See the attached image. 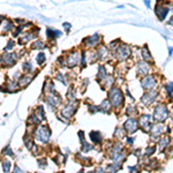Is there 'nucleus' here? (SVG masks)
<instances>
[{
    "label": "nucleus",
    "instance_id": "680f3d73",
    "mask_svg": "<svg viewBox=\"0 0 173 173\" xmlns=\"http://www.w3.org/2000/svg\"><path fill=\"white\" fill-rule=\"evenodd\" d=\"M168 24H170V26H173V17L168 21Z\"/></svg>",
    "mask_w": 173,
    "mask_h": 173
},
{
    "label": "nucleus",
    "instance_id": "2f4dec72",
    "mask_svg": "<svg viewBox=\"0 0 173 173\" xmlns=\"http://www.w3.org/2000/svg\"><path fill=\"white\" fill-rule=\"evenodd\" d=\"M100 84H103V87H105V88H112L114 84V77L111 75H107L104 80L100 81Z\"/></svg>",
    "mask_w": 173,
    "mask_h": 173
},
{
    "label": "nucleus",
    "instance_id": "473e14b6",
    "mask_svg": "<svg viewBox=\"0 0 173 173\" xmlns=\"http://www.w3.org/2000/svg\"><path fill=\"white\" fill-rule=\"evenodd\" d=\"M27 124L30 125V126H38V125H41V120L37 118V115L35 113H32V114H30L28 117Z\"/></svg>",
    "mask_w": 173,
    "mask_h": 173
},
{
    "label": "nucleus",
    "instance_id": "f257e3e1",
    "mask_svg": "<svg viewBox=\"0 0 173 173\" xmlns=\"http://www.w3.org/2000/svg\"><path fill=\"white\" fill-rule=\"evenodd\" d=\"M19 59H20L19 53L14 52V51L0 53V67L2 69L12 68L16 65Z\"/></svg>",
    "mask_w": 173,
    "mask_h": 173
},
{
    "label": "nucleus",
    "instance_id": "c85d7f7f",
    "mask_svg": "<svg viewBox=\"0 0 173 173\" xmlns=\"http://www.w3.org/2000/svg\"><path fill=\"white\" fill-rule=\"evenodd\" d=\"M141 54H142V59H143V61H147V63H152V61H153L152 56L150 54V52H149V50H148L147 46H144L141 50Z\"/></svg>",
    "mask_w": 173,
    "mask_h": 173
},
{
    "label": "nucleus",
    "instance_id": "f704fd0d",
    "mask_svg": "<svg viewBox=\"0 0 173 173\" xmlns=\"http://www.w3.org/2000/svg\"><path fill=\"white\" fill-rule=\"evenodd\" d=\"M15 45H16V42L13 39V38L8 39V41H7V43H6L5 47L2 49V52H12V51L14 50Z\"/></svg>",
    "mask_w": 173,
    "mask_h": 173
},
{
    "label": "nucleus",
    "instance_id": "a19ab883",
    "mask_svg": "<svg viewBox=\"0 0 173 173\" xmlns=\"http://www.w3.org/2000/svg\"><path fill=\"white\" fill-rule=\"evenodd\" d=\"M114 136L118 139V140H121L122 137L125 136V131L121 128V127H117V129H115V133H114Z\"/></svg>",
    "mask_w": 173,
    "mask_h": 173
},
{
    "label": "nucleus",
    "instance_id": "7ed1b4c3",
    "mask_svg": "<svg viewBox=\"0 0 173 173\" xmlns=\"http://www.w3.org/2000/svg\"><path fill=\"white\" fill-rule=\"evenodd\" d=\"M107 99L110 100L111 105L113 107H121L124 105V94L119 87H112L109 90V98Z\"/></svg>",
    "mask_w": 173,
    "mask_h": 173
},
{
    "label": "nucleus",
    "instance_id": "3c124183",
    "mask_svg": "<svg viewBox=\"0 0 173 173\" xmlns=\"http://www.w3.org/2000/svg\"><path fill=\"white\" fill-rule=\"evenodd\" d=\"M13 21H14V23L17 24V26H21V24H23V23L26 22V20H23V19H15V20H13Z\"/></svg>",
    "mask_w": 173,
    "mask_h": 173
},
{
    "label": "nucleus",
    "instance_id": "e2e57ef3",
    "mask_svg": "<svg viewBox=\"0 0 173 173\" xmlns=\"http://www.w3.org/2000/svg\"><path fill=\"white\" fill-rule=\"evenodd\" d=\"M168 52H170V54L173 52V47H170V49H168Z\"/></svg>",
    "mask_w": 173,
    "mask_h": 173
},
{
    "label": "nucleus",
    "instance_id": "a878e982",
    "mask_svg": "<svg viewBox=\"0 0 173 173\" xmlns=\"http://www.w3.org/2000/svg\"><path fill=\"white\" fill-rule=\"evenodd\" d=\"M35 61H36L37 66H39V67L44 66L46 63V54L43 52V51H39L36 54V57H35Z\"/></svg>",
    "mask_w": 173,
    "mask_h": 173
},
{
    "label": "nucleus",
    "instance_id": "7c9ffc66",
    "mask_svg": "<svg viewBox=\"0 0 173 173\" xmlns=\"http://www.w3.org/2000/svg\"><path fill=\"white\" fill-rule=\"evenodd\" d=\"M1 168H2V172L4 173H9L12 170V162L8 158H5L1 160Z\"/></svg>",
    "mask_w": 173,
    "mask_h": 173
},
{
    "label": "nucleus",
    "instance_id": "13d9d810",
    "mask_svg": "<svg viewBox=\"0 0 173 173\" xmlns=\"http://www.w3.org/2000/svg\"><path fill=\"white\" fill-rule=\"evenodd\" d=\"M133 142H134V139H133V137H128V139H127V144H133Z\"/></svg>",
    "mask_w": 173,
    "mask_h": 173
},
{
    "label": "nucleus",
    "instance_id": "864d4df0",
    "mask_svg": "<svg viewBox=\"0 0 173 173\" xmlns=\"http://www.w3.org/2000/svg\"><path fill=\"white\" fill-rule=\"evenodd\" d=\"M12 173H24V172H23V170H21L17 165H15V166H14V170H13V172Z\"/></svg>",
    "mask_w": 173,
    "mask_h": 173
},
{
    "label": "nucleus",
    "instance_id": "6e6552de",
    "mask_svg": "<svg viewBox=\"0 0 173 173\" xmlns=\"http://www.w3.org/2000/svg\"><path fill=\"white\" fill-rule=\"evenodd\" d=\"M131 54H132V49L126 43H121L120 45L118 46V49L114 51V53H113L115 59L119 60V61H125V60H127L128 58L131 57Z\"/></svg>",
    "mask_w": 173,
    "mask_h": 173
},
{
    "label": "nucleus",
    "instance_id": "a18cd8bd",
    "mask_svg": "<svg viewBox=\"0 0 173 173\" xmlns=\"http://www.w3.org/2000/svg\"><path fill=\"white\" fill-rule=\"evenodd\" d=\"M165 89H166V91H168V97H172V95H173V82L166 84V85H165Z\"/></svg>",
    "mask_w": 173,
    "mask_h": 173
},
{
    "label": "nucleus",
    "instance_id": "09e8293b",
    "mask_svg": "<svg viewBox=\"0 0 173 173\" xmlns=\"http://www.w3.org/2000/svg\"><path fill=\"white\" fill-rule=\"evenodd\" d=\"M127 113H128V115H132V114H135L136 113V109L134 107V106H129L128 107V110H127Z\"/></svg>",
    "mask_w": 173,
    "mask_h": 173
},
{
    "label": "nucleus",
    "instance_id": "603ef678",
    "mask_svg": "<svg viewBox=\"0 0 173 173\" xmlns=\"http://www.w3.org/2000/svg\"><path fill=\"white\" fill-rule=\"evenodd\" d=\"M155 152V148H148L147 150H146V156H150V155H152Z\"/></svg>",
    "mask_w": 173,
    "mask_h": 173
},
{
    "label": "nucleus",
    "instance_id": "49530a36",
    "mask_svg": "<svg viewBox=\"0 0 173 173\" xmlns=\"http://www.w3.org/2000/svg\"><path fill=\"white\" fill-rule=\"evenodd\" d=\"M89 111L95 114V113H97V112H100V109L99 106H96V105H89Z\"/></svg>",
    "mask_w": 173,
    "mask_h": 173
},
{
    "label": "nucleus",
    "instance_id": "c03bdc74",
    "mask_svg": "<svg viewBox=\"0 0 173 173\" xmlns=\"http://www.w3.org/2000/svg\"><path fill=\"white\" fill-rule=\"evenodd\" d=\"M91 149H94V147H92L91 144H89L88 142H83V143H82V149H81L82 152H88L90 151Z\"/></svg>",
    "mask_w": 173,
    "mask_h": 173
},
{
    "label": "nucleus",
    "instance_id": "de8ad7c7",
    "mask_svg": "<svg viewBox=\"0 0 173 173\" xmlns=\"http://www.w3.org/2000/svg\"><path fill=\"white\" fill-rule=\"evenodd\" d=\"M63 29H65V31H66V34H69V32H70V29H72V24H70L69 22H63Z\"/></svg>",
    "mask_w": 173,
    "mask_h": 173
},
{
    "label": "nucleus",
    "instance_id": "5fc2aeb1",
    "mask_svg": "<svg viewBox=\"0 0 173 173\" xmlns=\"http://www.w3.org/2000/svg\"><path fill=\"white\" fill-rule=\"evenodd\" d=\"M79 137H80V141H81V143L85 142V141H84V134H83V132H82V131L79 132Z\"/></svg>",
    "mask_w": 173,
    "mask_h": 173
},
{
    "label": "nucleus",
    "instance_id": "1a4fd4ad",
    "mask_svg": "<svg viewBox=\"0 0 173 173\" xmlns=\"http://www.w3.org/2000/svg\"><path fill=\"white\" fill-rule=\"evenodd\" d=\"M100 41H102V36L98 32H95L94 35L85 37L82 41V44L85 49H96L100 44Z\"/></svg>",
    "mask_w": 173,
    "mask_h": 173
},
{
    "label": "nucleus",
    "instance_id": "f8f14e48",
    "mask_svg": "<svg viewBox=\"0 0 173 173\" xmlns=\"http://www.w3.org/2000/svg\"><path fill=\"white\" fill-rule=\"evenodd\" d=\"M168 107L164 104H159L155 107V115L153 117H155V119L157 121H159V122L165 121L166 118H168Z\"/></svg>",
    "mask_w": 173,
    "mask_h": 173
},
{
    "label": "nucleus",
    "instance_id": "9b49d317",
    "mask_svg": "<svg viewBox=\"0 0 173 173\" xmlns=\"http://www.w3.org/2000/svg\"><path fill=\"white\" fill-rule=\"evenodd\" d=\"M45 35H46V39L47 43L46 44H56V41H57L59 37L63 36V32L58 29H54V28H51V27H47L46 30H45Z\"/></svg>",
    "mask_w": 173,
    "mask_h": 173
},
{
    "label": "nucleus",
    "instance_id": "c756f323",
    "mask_svg": "<svg viewBox=\"0 0 173 173\" xmlns=\"http://www.w3.org/2000/svg\"><path fill=\"white\" fill-rule=\"evenodd\" d=\"M23 141H24V146H26V148L28 149V150H31L32 148H34V146L36 144V143H35V140H34L30 135H28V134L24 135Z\"/></svg>",
    "mask_w": 173,
    "mask_h": 173
},
{
    "label": "nucleus",
    "instance_id": "052dcab7",
    "mask_svg": "<svg viewBox=\"0 0 173 173\" xmlns=\"http://www.w3.org/2000/svg\"><path fill=\"white\" fill-rule=\"evenodd\" d=\"M144 4H146L148 8H150V0H144Z\"/></svg>",
    "mask_w": 173,
    "mask_h": 173
},
{
    "label": "nucleus",
    "instance_id": "4c0bfd02",
    "mask_svg": "<svg viewBox=\"0 0 173 173\" xmlns=\"http://www.w3.org/2000/svg\"><path fill=\"white\" fill-rule=\"evenodd\" d=\"M121 44V41L120 39H115V41H112V42L109 44V50H110V52H112V53H114V51L118 49V46L120 45Z\"/></svg>",
    "mask_w": 173,
    "mask_h": 173
},
{
    "label": "nucleus",
    "instance_id": "39448f33",
    "mask_svg": "<svg viewBox=\"0 0 173 173\" xmlns=\"http://www.w3.org/2000/svg\"><path fill=\"white\" fill-rule=\"evenodd\" d=\"M77 107H79V102H77V100L76 99L75 100H68V102H67V103L61 107V112L59 113V115H61L63 118L69 120V119L75 114V112H76V110H77Z\"/></svg>",
    "mask_w": 173,
    "mask_h": 173
},
{
    "label": "nucleus",
    "instance_id": "8fccbe9b",
    "mask_svg": "<svg viewBox=\"0 0 173 173\" xmlns=\"http://www.w3.org/2000/svg\"><path fill=\"white\" fill-rule=\"evenodd\" d=\"M38 165H39V168H44V166H46L47 165V162H46V159L45 158H43V159H39L38 160Z\"/></svg>",
    "mask_w": 173,
    "mask_h": 173
},
{
    "label": "nucleus",
    "instance_id": "f03ea898",
    "mask_svg": "<svg viewBox=\"0 0 173 173\" xmlns=\"http://www.w3.org/2000/svg\"><path fill=\"white\" fill-rule=\"evenodd\" d=\"M39 27H36L35 24L30 28V29H28V30H24V31L21 34V36L17 38V44H20L22 46H24L27 45L28 43L32 42V41H35L38 36V34H39Z\"/></svg>",
    "mask_w": 173,
    "mask_h": 173
},
{
    "label": "nucleus",
    "instance_id": "ddd939ff",
    "mask_svg": "<svg viewBox=\"0 0 173 173\" xmlns=\"http://www.w3.org/2000/svg\"><path fill=\"white\" fill-rule=\"evenodd\" d=\"M141 84L146 90L151 91V90H153L156 88L157 81L155 79V76H152V75H146V76H143V79L141 80Z\"/></svg>",
    "mask_w": 173,
    "mask_h": 173
},
{
    "label": "nucleus",
    "instance_id": "bb28decb",
    "mask_svg": "<svg viewBox=\"0 0 173 173\" xmlns=\"http://www.w3.org/2000/svg\"><path fill=\"white\" fill-rule=\"evenodd\" d=\"M107 75H109V73H107V70H106L104 65H99V66H98V69H97V75H96L97 80L100 82V81L104 80Z\"/></svg>",
    "mask_w": 173,
    "mask_h": 173
},
{
    "label": "nucleus",
    "instance_id": "79ce46f5",
    "mask_svg": "<svg viewBox=\"0 0 173 173\" xmlns=\"http://www.w3.org/2000/svg\"><path fill=\"white\" fill-rule=\"evenodd\" d=\"M1 155L2 156H6V157H9V156H13L14 153H13V151H12V149H11V147L9 146H7L6 148H4L2 149V151H1Z\"/></svg>",
    "mask_w": 173,
    "mask_h": 173
},
{
    "label": "nucleus",
    "instance_id": "b1692460",
    "mask_svg": "<svg viewBox=\"0 0 173 173\" xmlns=\"http://www.w3.org/2000/svg\"><path fill=\"white\" fill-rule=\"evenodd\" d=\"M21 68H22V72L26 74L36 73V69H35V67H34V65H32V63L30 60H24V61L22 63Z\"/></svg>",
    "mask_w": 173,
    "mask_h": 173
},
{
    "label": "nucleus",
    "instance_id": "e433bc0d",
    "mask_svg": "<svg viewBox=\"0 0 173 173\" xmlns=\"http://www.w3.org/2000/svg\"><path fill=\"white\" fill-rule=\"evenodd\" d=\"M87 65H88V63H87V56H85V50H83L82 52L80 53V63L79 66L81 67L82 69L87 68Z\"/></svg>",
    "mask_w": 173,
    "mask_h": 173
},
{
    "label": "nucleus",
    "instance_id": "412c9836",
    "mask_svg": "<svg viewBox=\"0 0 173 173\" xmlns=\"http://www.w3.org/2000/svg\"><path fill=\"white\" fill-rule=\"evenodd\" d=\"M157 96H158L157 92L153 91V90H151V91H148V92H146V94L143 95V97H142L141 100L144 105H150L151 103H153V100L156 99Z\"/></svg>",
    "mask_w": 173,
    "mask_h": 173
},
{
    "label": "nucleus",
    "instance_id": "0eeeda50",
    "mask_svg": "<svg viewBox=\"0 0 173 173\" xmlns=\"http://www.w3.org/2000/svg\"><path fill=\"white\" fill-rule=\"evenodd\" d=\"M45 103H46V105L50 107V110L53 111V110H56L58 106L63 103V97L58 94L56 90H53V91L46 92Z\"/></svg>",
    "mask_w": 173,
    "mask_h": 173
},
{
    "label": "nucleus",
    "instance_id": "72a5a7b5",
    "mask_svg": "<svg viewBox=\"0 0 173 173\" xmlns=\"http://www.w3.org/2000/svg\"><path fill=\"white\" fill-rule=\"evenodd\" d=\"M66 98L67 100H75L76 99V90L74 88L73 85H69L68 90L66 92Z\"/></svg>",
    "mask_w": 173,
    "mask_h": 173
},
{
    "label": "nucleus",
    "instance_id": "cd10ccee",
    "mask_svg": "<svg viewBox=\"0 0 173 173\" xmlns=\"http://www.w3.org/2000/svg\"><path fill=\"white\" fill-rule=\"evenodd\" d=\"M35 114L37 115V118L42 121H45L46 120V115H45V110H44V106L43 105H39V106H37L36 110H35Z\"/></svg>",
    "mask_w": 173,
    "mask_h": 173
},
{
    "label": "nucleus",
    "instance_id": "c9c22d12",
    "mask_svg": "<svg viewBox=\"0 0 173 173\" xmlns=\"http://www.w3.org/2000/svg\"><path fill=\"white\" fill-rule=\"evenodd\" d=\"M99 109L102 112H104V113H109L111 111V109H112V105H111L110 100L109 99H105L102 102V104H100Z\"/></svg>",
    "mask_w": 173,
    "mask_h": 173
},
{
    "label": "nucleus",
    "instance_id": "37998d69",
    "mask_svg": "<svg viewBox=\"0 0 173 173\" xmlns=\"http://www.w3.org/2000/svg\"><path fill=\"white\" fill-rule=\"evenodd\" d=\"M168 143H170V139H168V136H164L162 140L159 141V143H158V144H159V148L163 150V149L166 147V146H168Z\"/></svg>",
    "mask_w": 173,
    "mask_h": 173
},
{
    "label": "nucleus",
    "instance_id": "423d86ee",
    "mask_svg": "<svg viewBox=\"0 0 173 173\" xmlns=\"http://www.w3.org/2000/svg\"><path fill=\"white\" fill-rule=\"evenodd\" d=\"M65 56V61H66V68L68 69H74L75 67H77L80 63V52L77 50H70Z\"/></svg>",
    "mask_w": 173,
    "mask_h": 173
},
{
    "label": "nucleus",
    "instance_id": "f3484780",
    "mask_svg": "<svg viewBox=\"0 0 173 173\" xmlns=\"http://www.w3.org/2000/svg\"><path fill=\"white\" fill-rule=\"evenodd\" d=\"M168 12H170V8H168V5H163V4H159V5L156 6V15L158 16V19L160 21H164L168 16Z\"/></svg>",
    "mask_w": 173,
    "mask_h": 173
},
{
    "label": "nucleus",
    "instance_id": "393cba45",
    "mask_svg": "<svg viewBox=\"0 0 173 173\" xmlns=\"http://www.w3.org/2000/svg\"><path fill=\"white\" fill-rule=\"evenodd\" d=\"M89 136H90L91 142H92L94 144H100V143L103 142V135L100 134L99 132H96V131L90 132Z\"/></svg>",
    "mask_w": 173,
    "mask_h": 173
},
{
    "label": "nucleus",
    "instance_id": "9d476101",
    "mask_svg": "<svg viewBox=\"0 0 173 173\" xmlns=\"http://www.w3.org/2000/svg\"><path fill=\"white\" fill-rule=\"evenodd\" d=\"M95 52H96V56H97V60L102 61V63L109 60V57H110V53H111L109 47L105 46L104 44H99L98 46L96 47Z\"/></svg>",
    "mask_w": 173,
    "mask_h": 173
},
{
    "label": "nucleus",
    "instance_id": "4d7b16f0",
    "mask_svg": "<svg viewBox=\"0 0 173 173\" xmlns=\"http://www.w3.org/2000/svg\"><path fill=\"white\" fill-rule=\"evenodd\" d=\"M94 173H105V171H104V168H96V170H95Z\"/></svg>",
    "mask_w": 173,
    "mask_h": 173
},
{
    "label": "nucleus",
    "instance_id": "2eb2a0df",
    "mask_svg": "<svg viewBox=\"0 0 173 173\" xmlns=\"http://www.w3.org/2000/svg\"><path fill=\"white\" fill-rule=\"evenodd\" d=\"M15 27L16 26L13 20L6 17V20L2 22V24L0 26V32H1L2 35H8L9 32H12L14 29H15Z\"/></svg>",
    "mask_w": 173,
    "mask_h": 173
},
{
    "label": "nucleus",
    "instance_id": "4be33fe9",
    "mask_svg": "<svg viewBox=\"0 0 173 173\" xmlns=\"http://www.w3.org/2000/svg\"><path fill=\"white\" fill-rule=\"evenodd\" d=\"M5 85V89H6V92H9V94H14V92H17L19 90L21 89L20 87H19V84L16 81H13V80H7V82Z\"/></svg>",
    "mask_w": 173,
    "mask_h": 173
},
{
    "label": "nucleus",
    "instance_id": "6e6d98bb",
    "mask_svg": "<svg viewBox=\"0 0 173 173\" xmlns=\"http://www.w3.org/2000/svg\"><path fill=\"white\" fill-rule=\"evenodd\" d=\"M139 166H134V168H129L128 170H129V173H137L139 172Z\"/></svg>",
    "mask_w": 173,
    "mask_h": 173
},
{
    "label": "nucleus",
    "instance_id": "4468645a",
    "mask_svg": "<svg viewBox=\"0 0 173 173\" xmlns=\"http://www.w3.org/2000/svg\"><path fill=\"white\" fill-rule=\"evenodd\" d=\"M37 74H38V72H36V73H29V74H26L23 73L20 76V79H19V81H17V84H19V87L21 88V89H23V88H26V87H28L29 84L32 82V80L35 79V76H36Z\"/></svg>",
    "mask_w": 173,
    "mask_h": 173
},
{
    "label": "nucleus",
    "instance_id": "58836bf2",
    "mask_svg": "<svg viewBox=\"0 0 173 173\" xmlns=\"http://www.w3.org/2000/svg\"><path fill=\"white\" fill-rule=\"evenodd\" d=\"M163 131V126L160 124H157V125H155V126H152V137H156V135H159Z\"/></svg>",
    "mask_w": 173,
    "mask_h": 173
},
{
    "label": "nucleus",
    "instance_id": "5701e85b",
    "mask_svg": "<svg viewBox=\"0 0 173 173\" xmlns=\"http://www.w3.org/2000/svg\"><path fill=\"white\" fill-rule=\"evenodd\" d=\"M69 77H68V74H65L60 70H58L57 73L54 74V80L56 81H59L60 83H63V85H68L69 84Z\"/></svg>",
    "mask_w": 173,
    "mask_h": 173
},
{
    "label": "nucleus",
    "instance_id": "ea45409f",
    "mask_svg": "<svg viewBox=\"0 0 173 173\" xmlns=\"http://www.w3.org/2000/svg\"><path fill=\"white\" fill-rule=\"evenodd\" d=\"M57 66L59 68H66V61H65V56H60L57 59Z\"/></svg>",
    "mask_w": 173,
    "mask_h": 173
},
{
    "label": "nucleus",
    "instance_id": "dca6fc26",
    "mask_svg": "<svg viewBox=\"0 0 173 173\" xmlns=\"http://www.w3.org/2000/svg\"><path fill=\"white\" fill-rule=\"evenodd\" d=\"M139 126L141 127L144 132H148L152 127L151 117L149 114H142L139 119Z\"/></svg>",
    "mask_w": 173,
    "mask_h": 173
},
{
    "label": "nucleus",
    "instance_id": "20e7f679",
    "mask_svg": "<svg viewBox=\"0 0 173 173\" xmlns=\"http://www.w3.org/2000/svg\"><path fill=\"white\" fill-rule=\"evenodd\" d=\"M32 134L35 135V140L43 144L49 143L51 139V129L49 128V126H44V125H38L34 129Z\"/></svg>",
    "mask_w": 173,
    "mask_h": 173
},
{
    "label": "nucleus",
    "instance_id": "0e129e2a",
    "mask_svg": "<svg viewBox=\"0 0 173 173\" xmlns=\"http://www.w3.org/2000/svg\"><path fill=\"white\" fill-rule=\"evenodd\" d=\"M60 173H63V172H60Z\"/></svg>",
    "mask_w": 173,
    "mask_h": 173
},
{
    "label": "nucleus",
    "instance_id": "6ab92c4d",
    "mask_svg": "<svg viewBox=\"0 0 173 173\" xmlns=\"http://www.w3.org/2000/svg\"><path fill=\"white\" fill-rule=\"evenodd\" d=\"M47 47V44L43 39H39V38H36L35 41H32L31 44H30V51H43Z\"/></svg>",
    "mask_w": 173,
    "mask_h": 173
},
{
    "label": "nucleus",
    "instance_id": "aec40b11",
    "mask_svg": "<svg viewBox=\"0 0 173 173\" xmlns=\"http://www.w3.org/2000/svg\"><path fill=\"white\" fill-rule=\"evenodd\" d=\"M136 68L137 74L140 76H146V75H148L149 70H150V65L147 61H139L136 65Z\"/></svg>",
    "mask_w": 173,
    "mask_h": 173
},
{
    "label": "nucleus",
    "instance_id": "a211bd4d",
    "mask_svg": "<svg viewBox=\"0 0 173 173\" xmlns=\"http://www.w3.org/2000/svg\"><path fill=\"white\" fill-rule=\"evenodd\" d=\"M125 129H126L127 133L129 134H133L139 129V121L134 118H131L125 122Z\"/></svg>",
    "mask_w": 173,
    "mask_h": 173
},
{
    "label": "nucleus",
    "instance_id": "bf43d9fd",
    "mask_svg": "<svg viewBox=\"0 0 173 173\" xmlns=\"http://www.w3.org/2000/svg\"><path fill=\"white\" fill-rule=\"evenodd\" d=\"M6 20V16L5 15H0V26L2 24V22Z\"/></svg>",
    "mask_w": 173,
    "mask_h": 173
}]
</instances>
